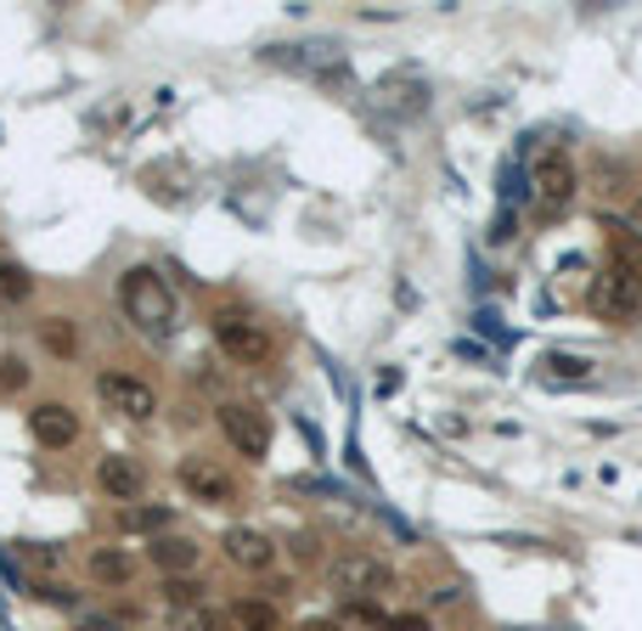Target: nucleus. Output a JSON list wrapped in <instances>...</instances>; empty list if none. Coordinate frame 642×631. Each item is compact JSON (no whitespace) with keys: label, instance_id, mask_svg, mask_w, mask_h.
<instances>
[{"label":"nucleus","instance_id":"24","mask_svg":"<svg viewBox=\"0 0 642 631\" xmlns=\"http://www.w3.org/2000/svg\"><path fill=\"white\" fill-rule=\"evenodd\" d=\"M300 631H344V625H338V620H305Z\"/></svg>","mask_w":642,"mask_h":631},{"label":"nucleus","instance_id":"10","mask_svg":"<svg viewBox=\"0 0 642 631\" xmlns=\"http://www.w3.org/2000/svg\"><path fill=\"white\" fill-rule=\"evenodd\" d=\"M29 434L45 452H63L79 440V412L68 401H40V406H29Z\"/></svg>","mask_w":642,"mask_h":631},{"label":"nucleus","instance_id":"23","mask_svg":"<svg viewBox=\"0 0 642 631\" xmlns=\"http://www.w3.org/2000/svg\"><path fill=\"white\" fill-rule=\"evenodd\" d=\"M383 631H428V620H423V614H389Z\"/></svg>","mask_w":642,"mask_h":631},{"label":"nucleus","instance_id":"9","mask_svg":"<svg viewBox=\"0 0 642 631\" xmlns=\"http://www.w3.org/2000/svg\"><path fill=\"white\" fill-rule=\"evenodd\" d=\"M530 192H535V204H547V209H564L569 198H575V164H569V153H541L535 164H530Z\"/></svg>","mask_w":642,"mask_h":631},{"label":"nucleus","instance_id":"15","mask_svg":"<svg viewBox=\"0 0 642 631\" xmlns=\"http://www.w3.org/2000/svg\"><path fill=\"white\" fill-rule=\"evenodd\" d=\"M226 620H231V631H282V609L271 598H237L226 609Z\"/></svg>","mask_w":642,"mask_h":631},{"label":"nucleus","instance_id":"16","mask_svg":"<svg viewBox=\"0 0 642 631\" xmlns=\"http://www.w3.org/2000/svg\"><path fill=\"white\" fill-rule=\"evenodd\" d=\"M609 265H625L631 276H642V231L636 226H609Z\"/></svg>","mask_w":642,"mask_h":631},{"label":"nucleus","instance_id":"5","mask_svg":"<svg viewBox=\"0 0 642 631\" xmlns=\"http://www.w3.org/2000/svg\"><path fill=\"white\" fill-rule=\"evenodd\" d=\"M220 434H226V440H231V452L237 457H265L271 452V417L260 412V406H249V401H226L220 412Z\"/></svg>","mask_w":642,"mask_h":631},{"label":"nucleus","instance_id":"21","mask_svg":"<svg viewBox=\"0 0 642 631\" xmlns=\"http://www.w3.org/2000/svg\"><path fill=\"white\" fill-rule=\"evenodd\" d=\"M547 367H553L558 378H586V372H591V361H586V356H553Z\"/></svg>","mask_w":642,"mask_h":631},{"label":"nucleus","instance_id":"17","mask_svg":"<svg viewBox=\"0 0 642 631\" xmlns=\"http://www.w3.org/2000/svg\"><path fill=\"white\" fill-rule=\"evenodd\" d=\"M34 294V276L18 260H0V305H23Z\"/></svg>","mask_w":642,"mask_h":631},{"label":"nucleus","instance_id":"19","mask_svg":"<svg viewBox=\"0 0 642 631\" xmlns=\"http://www.w3.org/2000/svg\"><path fill=\"white\" fill-rule=\"evenodd\" d=\"M29 383V361H18V356H0V395H18Z\"/></svg>","mask_w":642,"mask_h":631},{"label":"nucleus","instance_id":"25","mask_svg":"<svg viewBox=\"0 0 642 631\" xmlns=\"http://www.w3.org/2000/svg\"><path fill=\"white\" fill-rule=\"evenodd\" d=\"M631 215H636V231H642V198H636V204H631Z\"/></svg>","mask_w":642,"mask_h":631},{"label":"nucleus","instance_id":"6","mask_svg":"<svg viewBox=\"0 0 642 631\" xmlns=\"http://www.w3.org/2000/svg\"><path fill=\"white\" fill-rule=\"evenodd\" d=\"M181 485H186V497L209 502V508L237 502V479H231V468H226L220 457H209V452H192V457H181Z\"/></svg>","mask_w":642,"mask_h":631},{"label":"nucleus","instance_id":"22","mask_svg":"<svg viewBox=\"0 0 642 631\" xmlns=\"http://www.w3.org/2000/svg\"><path fill=\"white\" fill-rule=\"evenodd\" d=\"M164 598H170V603H181V609H186V603H197V587H192V580H186V575H181V580H164Z\"/></svg>","mask_w":642,"mask_h":631},{"label":"nucleus","instance_id":"18","mask_svg":"<svg viewBox=\"0 0 642 631\" xmlns=\"http://www.w3.org/2000/svg\"><path fill=\"white\" fill-rule=\"evenodd\" d=\"M40 338H45V350H52V356H74L79 350V333H74L68 316H45L40 322Z\"/></svg>","mask_w":642,"mask_h":631},{"label":"nucleus","instance_id":"1","mask_svg":"<svg viewBox=\"0 0 642 631\" xmlns=\"http://www.w3.org/2000/svg\"><path fill=\"white\" fill-rule=\"evenodd\" d=\"M119 305H124V316H130L141 333H153V338H164V333L175 327V316H181V300H175L170 276L153 271V265L124 271V282H119Z\"/></svg>","mask_w":642,"mask_h":631},{"label":"nucleus","instance_id":"11","mask_svg":"<svg viewBox=\"0 0 642 631\" xmlns=\"http://www.w3.org/2000/svg\"><path fill=\"white\" fill-rule=\"evenodd\" d=\"M96 485H102V497H108V502L130 508V502L146 491V468H141L135 457L113 452V457H102V463H96Z\"/></svg>","mask_w":642,"mask_h":631},{"label":"nucleus","instance_id":"13","mask_svg":"<svg viewBox=\"0 0 642 631\" xmlns=\"http://www.w3.org/2000/svg\"><path fill=\"white\" fill-rule=\"evenodd\" d=\"M170 508L164 502H130V508H119V536H164V530H170Z\"/></svg>","mask_w":642,"mask_h":631},{"label":"nucleus","instance_id":"2","mask_svg":"<svg viewBox=\"0 0 642 631\" xmlns=\"http://www.w3.org/2000/svg\"><path fill=\"white\" fill-rule=\"evenodd\" d=\"M327 580H333V592H338L344 603H372L378 592H389V564L372 558V553H344V558L327 569Z\"/></svg>","mask_w":642,"mask_h":631},{"label":"nucleus","instance_id":"12","mask_svg":"<svg viewBox=\"0 0 642 631\" xmlns=\"http://www.w3.org/2000/svg\"><path fill=\"white\" fill-rule=\"evenodd\" d=\"M85 569H90L96 587H124V580L135 575V553L130 547H90Z\"/></svg>","mask_w":642,"mask_h":631},{"label":"nucleus","instance_id":"3","mask_svg":"<svg viewBox=\"0 0 642 631\" xmlns=\"http://www.w3.org/2000/svg\"><path fill=\"white\" fill-rule=\"evenodd\" d=\"M215 345H220L237 367L271 361V333H265L254 316H242V311H220V316H215Z\"/></svg>","mask_w":642,"mask_h":631},{"label":"nucleus","instance_id":"20","mask_svg":"<svg viewBox=\"0 0 642 631\" xmlns=\"http://www.w3.org/2000/svg\"><path fill=\"white\" fill-rule=\"evenodd\" d=\"M287 553H293V564H316V558H322V547H316L311 530H305V536H293V542H287Z\"/></svg>","mask_w":642,"mask_h":631},{"label":"nucleus","instance_id":"8","mask_svg":"<svg viewBox=\"0 0 642 631\" xmlns=\"http://www.w3.org/2000/svg\"><path fill=\"white\" fill-rule=\"evenodd\" d=\"M220 553H226L231 569H249V575H265L276 564V542L265 536L260 524H231L220 536Z\"/></svg>","mask_w":642,"mask_h":631},{"label":"nucleus","instance_id":"4","mask_svg":"<svg viewBox=\"0 0 642 631\" xmlns=\"http://www.w3.org/2000/svg\"><path fill=\"white\" fill-rule=\"evenodd\" d=\"M586 305L598 311L603 322H631V316H642V276H631L625 265H609L598 282H591Z\"/></svg>","mask_w":642,"mask_h":631},{"label":"nucleus","instance_id":"7","mask_svg":"<svg viewBox=\"0 0 642 631\" xmlns=\"http://www.w3.org/2000/svg\"><path fill=\"white\" fill-rule=\"evenodd\" d=\"M96 395H102L108 412H119V417H130V423H146V417L159 412L153 383L135 378V372H102V378H96Z\"/></svg>","mask_w":642,"mask_h":631},{"label":"nucleus","instance_id":"14","mask_svg":"<svg viewBox=\"0 0 642 631\" xmlns=\"http://www.w3.org/2000/svg\"><path fill=\"white\" fill-rule=\"evenodd\" d=\"M146 558L164 569V580H170V575L181 580V575L197 569V558H204V553H197V542H186V536H159L153 547H146Z\"/></svg>","mask_w":642,"mask_h":631}]
</instances>
